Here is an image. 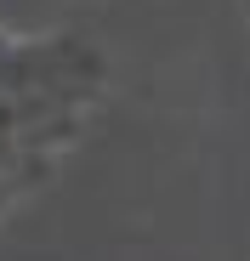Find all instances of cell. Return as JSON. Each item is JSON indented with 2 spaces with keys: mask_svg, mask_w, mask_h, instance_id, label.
Returning <instances> with one entry per match:
<instances>
[{
  "mask_svg": "<svg viewBox=\"0 0 250 261\" xmlns=\"http://www.w3.org/2000/svg\"><path fill=\"white\" fill-rule=\"evenodd\" d=\"M114 108V57L86 29L0 23V233L97 142Z\"/></svg>",
  "mask_w": 250,
  "mask_h": 261,
  "instance_id": "obj_1",
  "label": "cell"
},
{
  "mask_svg": "<svg viewBox=\"0 0 250 261\" xmlns=\"http://www.w3.org/2000/svg\"><path fill=\"white\" fill-rule=\"evenodd\" d=\"M239 12H244V29H250V0H239Z\"/></svg>",
  "mask_w": 250,
  "mask_h": 261,
  "instance_id": "obj_2",
  "label": "cell"
}]
</instances>
